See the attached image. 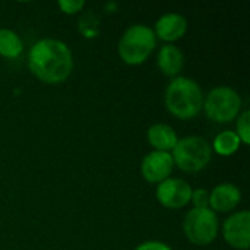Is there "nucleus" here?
I'll return each instance as SVG.
<instances>
[{"label": "nucleus", "instance_id": "f257e3e1", "mask_svg": "<svg viewBox=\"0 0 250 250\" xmlns=\"http://www.w3.org/2000/svg\"><path fill=\"white\" fill-rule=\"evenodd\" d=\"M28 67L44 83L64 82L73 69V56L67 44L56 38L38 40L28 53Z\"/></svg>", "mask_w": 250, "mask_h": 250}, {"label": "nucleus", "instance_id": "f03ea898", "mask_svg": "<svg viewBox=\"0 0 250 250\" xmlns=\"http://www.w3.org/2000/svg\"><path fill=\"white\" fill-rule=\"evenodd\" d=\"M166 108L180 120L195 119L204 107V92L199 83L186 76H176L164 92Z\"/></svg>", "mask_w": 250, "mask_h": 250}, {"label": "nucleus", "instance_id": "7ed1b4c3", "mask_svg": "<svg viewBox=\"0 0 250 250\" xmlns=\"http://www.w3.org/2000/svg\"><path fill=\"white\" fill-rule=\"evenodd\" d=\"M157 45V37L154 29L142 25L135 23L129 26L117 44V53L123 63L129 66H138L148 60Z\"/></svg>", "mask_w": 250, "mask_h": 250}, {"label": "nucleus", "instance_id": "20e7f679", "mask_svg": "<svg viewBox=\"0 0 250 250\" xmlns=\"http://www.w3.org/2000/svg\"><path fill=\"white\" fill-rule=\"evenodd\" d=\"M170 154L174 166H177L182 171L199 173L209 164L212 158V148L202 136H186L177 141Z\"/></svg>", "mask_w": 250, "mask_h": 250}, {"label": "nucleus", "instance_id": "39448f33", "mask_svg": "<svg viewBox=\"0 0 250 250\" xmlns=\"http://www.w3.org/2000/svg\"><path fill=\"white\" fill-rule=\"evenodd\" d=\"M204 111L207 117L217 123L233 122L242 110V98L230 86L212 88L204 98Z\"/></svg>", "mask_w": 250, "mask_h": 250}, {"label": "nucleus", "instance_id": "423d86ee", "mask_svg": "<svg viewBox=\"0 0 250 250\" xmlns=\"http://www.w3.org/2000/svg\"><path fill=\"white\" fill-rule=\"evenodd\" d=\"M218 218L209 208L189 211L183 220V231L186 239L196 246L211 245L218 236Z\"/></svg>", "mask_w": 250, "mask_h": 250}, {"label": "nucleus", "instance_id": "0eeeda50", "mask_svg": "<svg viewBox=\"0 0 250 250\" xmlns=\"http://www.w3.org/2000/svg\"><path fill=\"white\" fill-rule=\"evenodd\" d=\"M157 201L168 209L185 208L192 198V188L183 179L168 177L157 186Z\"/></svg>", "mask_w": 250, "mask_h": 250}, {"label": "nucleus", "instance_id": "6e6552de", "mask_svg": "<svg viewBox=\"0 0 250 250\" xmlns=\"http://www.w3.org/2000/svg\"><path fill=\"white\" fill-rule=\"evenodd\" d=\"M224 240L237 250H249L250 248V212L240 211L231 214L223 224Z\"/></svg>", "mask_w": 250, "mask_h": 250}, {"label": "nucleus", "instance_id": "1a4fd4ad", "mask_svg": "<svg viewBox=\"0 0 250 250\" xmlns=\"http://www.w3.org/2000/svg\"><path fill=\"white\" fill-rule=\"evenodd\" d=\"M174 168V161L170 152L152 151L146 154L141 163V174L148 183L160 185L167 180Z\"/></svg>", "mask_w": 250, "mask_h": 250}, {"label": "nucleus", "instance_id": "9d476101", "mask_svg": "<svg viewBox=\"0 0 250 250\" xmlns=\"http://www.w3.org/2000/svg\"><path fill=\"white\" fill-rule=\"evenodd\" d=\"M242 201L240 189L233 183H221L209 192V209L214 212H231Z\"/></svg>", "mask_w": 250, "mask_h": 250}, {"label": "nucleus", "instance_id": "9b49d317", "mask_svg": "<svg viewBox=\"0 0 250 250\" xmlns=\"http://www.w3.org/2000/svg\"><path fill=\"white\" fill-rule=\"evenodd\" d=\"M186 31H188V21L185 19V16L173 12L160 16L154 28L155 37L168 44L183 38Z\"/></svg>", "mask_w": 250, "mask_h": 250}, {"label": "nucleus", "instance_id": "f8f14e48", "mask_svg": "<svg viewBox=\"0 0 250 250\" xmlns=\"http://www.w3.org/2000/svg\"><path fill=\"white\" fill-rule=\"evenodd\" d=\"M183 63H185V57H183L182 50L177 45L166 44L158 50L157 64L160 70L163 72V75L176 78L183 69Z\"/></svg>", "mask_w": 250, "mask_h": 250}, {"label": "nucleus", "instance_id": "ddd939ff", "mask_svg": "<svg viewBox=\"0 0 250 250\" xmlns=\"http://www.w3.org/2000/svg\"><path fill=\"white\" fill-rule=\"evenodd\" d=\"M148 142L154 148V151H161V152H170L174 149L179 136L176 130L166 125V123H155L148 129Z\"/></svg>", "mask_w": 250, "mask_h": 250}, {"label": "nucleus", "instance_id": "4468645a", "mask_svg": "<svg viewBox=\"0 0 250 250\" xmlns=\"http://www.w3.org/2000/svg\"><path fill=\"white\" fill-rule=\"evenodd\" d=\"M23 51L21 37L7 28H0V56L6 59H16Z\"/></svg>", "mask_w": 250, "mask_h": 250}, {"label": "nucleus", "instance_id": "2eb2a0df", "mask_svg": "<svg viewBox=\"0 0 250 250\" xmlns=\"http://www.w3.org/2000/svg\"><path fill=\"white\" fill-rule=\"evenodd\" d=\"M240 145L242 142L234 130H223L215 136L211 148L221 157H231L239 151Z\"/></svg>", "mask_w": 250, "mask_h": 250}, {"label": "nucleus", "instance_id": "dca6fc26", "mask_svg": "<svg viewBox=\"0 0 250 250\" xmlns=\"http://www.w3.org/2000/svg\"><path fill=\"white\" fill-rule=\"evenodd\" d=\"M98 26H100V19L92 12L85 13L79 19V31H81V34L85 38H94V37H97L98 32H100Z\"/></svg>", "mask_w": 250, "mask_h": 250}, {"label": "nucleus", "instance_id": "f3484780", "mask_svg": "<svg viewBox=\"0 0 250 250\" xmlns=\"http://www.w3.org/2000/svg\"><path fill=\"white\" fill-rule=\"evenodd\" d=\"M237 130H236V135L239 136L240 142L245 144V145H249L250 144V111L249 110H245L243 113H240L237 116Z\"/></svg>", "mask_w": 250, "mask_h": 250}, {"label": "nucleus", "instance_id": "a211bd4d", "mask_svg": "<svg viewBox=\"0 0 250 250\" xmlns=\"http://www.w3.org/2000/svg\"><path fill=\"white\" fill-rule=\"evenodd\" d=\"M190 202L196 209H205L209 208V192L205 189H196L192 190V198Z\"/></svg>", "mask_w": 250, "mask_h": 250}, {"label": "nucleus", "instance_id": "6ab92c4d", "mask_svg": "<svg viewBox=\"0 0 250 250\" xmlns=\"http://www.w3.org/2000/svg\"><path fill=\"white\" fill-rule=\"evenodd\" d=\"M57 6L66 15H75L85 7V1L83 0H59Z\"/></svg>", "mask_w": 250, "mask_h": 250}, {"label": "nucleus", "instance_id": "aec40b11", "mask_svg": "<svg viewBox=\"0 0 250 250\" xmlns=\"http://www.w3.org/2000/svg\"><path fill=\"white\" fill-rule=\"evenodd\" d=\"M135 250H171V248L163 242H155V240H149V242H144L141 243Z\"/></svg>", "mask_w": 250, "mask_h": 250}, {"label": "nucleus", "instance_id": "412c9836", "mask_svg": "<svg viewBox=\"0 0 250 250\" xmlns=\"http://www.w3.org/2000/svg\"><path fill=\"white\" fill-rule=\"evenodd\" d=\"M107 10H113V12H116V9H117V3H105V6H104Z\"/></svg>", "mask_w": 250, "mask_h": 250}]
</instances>
